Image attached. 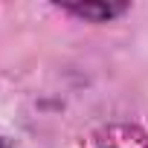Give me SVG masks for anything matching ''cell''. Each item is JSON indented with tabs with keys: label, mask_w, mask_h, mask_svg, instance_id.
I'll return each mask as SVG.
<instances>
[{
	"label": "cell",
	"mask_w": 148,
	"mask_h": 148,
	"mask_svg": "<svg viewBox=\"0 0 148 148\" xmlns=\"http://www.w3.org/2000/svg\"><path fill=\"white\" fill-rule=\"evenodd\" d=\"M67 12L82 15V18H93V21H108L113 15H122L128 6L125 3H64Z\"/></svg>",
	"instance_id": "cell-1"
},
{
	"label": "cell",
	"mask_w": 148,
	"mask_h": 148,
	"mask_svg": "<svg viewBox=\"0 0 148 148\" xmlns=\"http://www.w3.org/2000/svg\"><path fill=\"white\" fill-rule=\"evenodd\" d=\"M0 148H18V145H15L9 136H3V134H0Z\"/></svg>",
	"instance_id": "cell-2"
}]
</instances>
